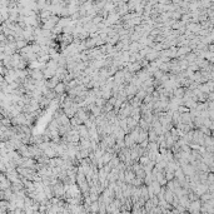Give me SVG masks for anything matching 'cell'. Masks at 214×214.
<instances>
[{
  "label": "cell",
  "mask_w": 214,
  "mask_h": 214,
  "mask_svg": "<svg viewBox=\"0 0 214 214\" xmlns=\"http://www.w3.org/2000/svg\"><path fill=\"white\" fill-rule=\"evenodd\" d=\"M128 101H129V104H130L133 108H135V107H139V105H140V103H142V100H139V99H138V98L135 96V95H134L133 98H131L130 100H128Z\"/></svg>",
  "instance_id": "cell-20"
},
{
  "label": "cell",
  "mask_w": 214,
  "mask_h": 214,
  "mask_svg": "<svg viewBox=\"0 0 214 214\" xmlns=\"http://www.w3.org/2000/svg\"><path fill=\"white\" fill-rule=\"evenodd\" d=\"M206 145H214V140L212 135H205L204 137V146Z\"/></svg>",
  "instance_id": "cell-22"
},
{
  "label": "cell",
  "mask_w": 214,
  "mask_h": 214,
  "mask_svg": "<svg viewBox=\"0 0 214 214\" xmlns=\"http://www.w3.org/2000/svg\"><path fill=\"white\" fill-rule=\"evenodd\" d=\"M115 144L119 146V148H124L125 146V143H124V139H116L115 140Z\"/></svg>",
  "instance_id": "cell-32"
},
{
  "label": "cell",
  "mask_w": 214,
  "mask_h": 214,
  "mask_svg": "<svg viewBox=\"0 0 214 214\" xmlns=\"http://www.w3.org/2000/svg\"><path fill=\"white\" fill-rule=\"evenodd\" d=\"M126 126H128V129H129V131H130L131 129H134L135 126H138V122L133 118V116H128V118H126Z\"/></svg>",
  "instance_id": "cell-7"
},
{
  "label": "cell",
  "mask_w": 214,
  "mask_h": 214,
  "mask_svg": "<svg viewBox=\"0 0 214 214\" xmlns=\"http://www.w3.org/2000/svg\"><path fill=\"white\" fill-rule=\"evenodd\" d=\"M152 49H154V50H157V51H161V50H163V44H161V43H155Z\"/></svg>",
  "instance_id": "cell-31"
},
{
  "label": "cell",
  "mask_w": 214,
  "mask_h": 214,
  "mask_svg": "<svg viewBox=\"0 0 214 214\" xmlns=\"http://www.w3.org/2000/svg\"><path fill=\"white\" fill-rule=\"evenodd\" d=\"M159 55H160V53L159 51H157V50H154V49H152L148 54L145 55V59L148 60V62H154V60H157L158 58H159Z\"/></svg>",
  "instance_id": "cell-6"
},
{
  "label": "cell",
  "mask_w": 214,
  "mask_h": 214,
  "mask_svg": "<svg viewBox=\"0 0 214 214\" xmlns=\"http://www.w3.org/2000/svg\"><path fill=\"white\" fill-rule=\"evenodd\" d=\"M165 179L167 180H172L173 178H174V173H170V172H165Z\"/></svg>",
  "instance_id": "cell-33"
},
{
  "label": "cell",
  "mask_w": 214,
  "mask_h": 214,
  "mask_svg": "<svg viewBox=\"0 0 214 214\" xmlns=\"http://www.w3.org/2000/svg\"><path fill=\"white\" fill-rule=\"evenodd\" d=\"M63 111H64V114H65L68 118H73V116L75 115V110L71 107H66V108H63Z\"/></svg>",
  "instance_id": "cell-17"
},
{
  "label": "cell",
  "mask_w": 214,
  "mask_h": 214,
  "mask_svg": "<svg viewBox=\"0 0 214 214\" xmlns=\"http://www.w3.org/2000/svg\"><path fill=\"white\" fill-rule=\"evenodd\" d=\"M77 130L79 133V137L80 138H85V139H89V130L84 124H80V125L77 126Z\"/></svg>",
  "instance_id": "cell-4"
},
{
  "label": "cell",
  "mask_w": 214,
  "mask_h": 214,
  "mask_svg": "<svg viewBox=\"0 0 214 214\" xmlns=\"http://www.w3.org/2000/svg\"><path fill=\"white\" fill-rule=\"evenodd\" d=\"M175 209H176V212H178V213H185L187 212V208H185V206H183L182 204H178L175 206Z\"/></svg>",
  "instance_id": "cell-30"
},
{
  "label": "cell",
  "mask_w": 214,
  "mask_h": 214,
  "mask_svg": "<svg viewBox=\"0 0 214 214\" xmlns=\"http://www.w3.org/2000/svg\"><path fill=\"white\" fill-rule=\"evenodd\" d=\"M30 73V78L34 79L35 81H39V80H43L44 79V75H43V71H41L40 69H38V68H35L34 70L29 71Z\"/></svg>",
  "instance_id": "cell-3"
},
{
  "label": "cell",
  "mask_w": 214,
  "mask_h": 214,
  "mask_svg": "<svg viewBox=\"0 0 214 214\" xmlns=\"http://www.w3.org/2000/svg\"><path fill=\"white\" fill-rule=\"evenodd\" d=\"M144 139H148V130L139 129V134H138V140H137V143H140L142 140H144Z\"/></svg>",
  "instance_id": "cell-16"
},
{
  "label": "cell",
  "mask_w": 214,
  "mask_h": 214,
  "mask_svg": "<svg viewBox=\"0 0 214 214\" xmlns=\"http://www.w3.org/2000/svg\"><path fill=\"white\" fill-rule=\"evenodd\" d=\"M190 200L188 199V197L185 194H183L182 197H179V204H182L183 206H185V208H188V205H189Z\"/></svg>",
  "instance_id": "cell-18"
},
{
  "label": "cell",
  "mask_w": 214,
  "mask_h": 214,
  "mask_svg": "<svg viewBox=\"0 0 214 214\" xmlns=\"http://www.w3.org/2000/svg\"><path fill=\"white\" fill-rule=\"evenodd\" d=\"M176 110H178L179 113H187V111H189L190 110V109L189 108H187L185 107V105H178V108H176Z\"/></svg>",
  "instance_id": "cell-29"
},
{
  "label": "cell",
  "mask_w": 214,
  "mask_h": 214,
  "mask_svg": "<svg viewBox=\"0 0 214 214\" xmlns=\"http://www.w3.org/2000/svg\"><path fill=\"white\" fill-rule=\"evenodd\" d=\"M199 129H200V131H202V133L204 134V135H212V130H210L208 126H205V125H202L200 128H199Z\"/></svg>",
  "instance_id": "cell-26"
},
{
  "label": "cell",
  "mask_w": 214,
  "mask_h": 214,
  "mask_svg": "<svg viewBox=\"0 0 214 214\" xmlns=\"http://www.w3.org/2000/svg\"><path fill=\"white\" fill-rule=\"evenodd\" d=\"M124 143H125V146H128V148H131V146L135 144V142L133 140V138L130 137L129 133H126L124 135Z\"/></svg>",
  "instance_id": "cell-11"
},
{
  "label": "cell",
  "mask_w": 214,
  "mask_h": 214,
  "mask_svg": "<svg viewBox=\"0 0 214 214\" xmlns=\"http://www.w3.org/2000/svg\"><path fill=\"white\" fill-rule=\"evenodd\" d=\"M51 190H53V194H54V197L62 198L63 195H64V193H65V189H64V184H63V182L58 180L56 183L51 184Z\"/></svg>",
  "instance_id": "cell-1"
},
{
  "label": "cell",
  "mask_w": 214,
  "mask_h": 214,
  "mask_svg": "<svg viewBox=\"0 0 214 214\" xmlns=\"http://www.w3.org/2000/svg\"><path fill=\"white\" fill-rule=\"evenodd\" d=\"M146 95V93H145V90L144 89H138L137 90V93H135V96L138 98L139 100H143L144 99V96Z\"/></svg>",
  "instance_id": "cell-21"
},
{
  "label": "cell",
  "mask_w": 214,
  "mask_h": 214,
  "mask_svg": "<svg viewBox=\"0 0 214 214\" xmlns=\"http://www.w3.org/2000/svg\"><path fill=\"white\" fill-rule=\"evenodd\" d=\"M197 101H206V93H199L197 95Z\"/></svg>",
  "instance_id": "cell-27"
},
{
  "label": "cell",
  "mask_w": 214,
  "mask_h": 214,
  "mask_svg": "<svg viewBox=\"0 0 214 214\" xmlns=\"http://www.w3.org/2000/svg\"><path fill=\"white\" fill-rule=\"evenodd\" d=\"M150 185H152V188H153V190H154V194H158L160 191V188H161V185L159 183H158V180H153L152 183H150Z\"/></svg>",
  "instance_id": "cell-19"
},
{
  "label": "cell",
  "mask_w": 214,
  "mask_h": 214,
  "mask_svg": "<svg viewBox=\"0 0 214 214\" xmlns=\"http://www.w3.org/2000/svg\"><path fill=\"white\" fill-rule=\"evenodd\" d=\"M98 205H99V210H98V213H100V214L107 213V204H105V203H100V204H98Z\"/></svg>",
  "instance_id": "cell-28"
},
{
  "label": "cell",
  "mask_w": 214,
  "mask_h": 214,
  "mask_svg": "<svg viewBox=\"0 0 214 214\" xmlns=\"http://www.w3.org/2000/svg\"><path fill=\"white\" fill-rule=\"evenodd\" d=\"M200 205H202L200 199L191 200L189 203V205H188V208H187V212H189L191 214H200Z\"/></svg>",
  "instance_id": "cell-2"
},
{
  "label": "cell",
  "mask_w": 214,
  "mask_h": 214,
  "mask_svg": "<svg viewBox=\"0 0 214 214\" xmlns=\"http://www.w3.org/2000/svg\"><path fill=\"white\" fill-rule=\"evenodd\" d=\"M138 161H139V163H140V165H142V167H144L145 164H148L149 158L146 157V155H140V157H139V159H138Z\"/></svg>",
  "instance_id": "cell-23"
},
{
  "label": "cell",
  "mask_w": 214,
  "mask_h": 214,
  "mask_svg": "<svg viewBox=\"0 0 214 214\" xmlns=\"http://www.w3.org/2000/svg\"><path fill=\"white\" fill-rule=\"evenodd\" d=\"M44 154H45V155H46L48 158H54V157H58V154H56L55 149H53L50 145H49L48 148H45V149H44Z\"/></svg>",
  "instance_id": "cell-12"
},
{
  "label": "cell",
  "mask_w": 214,
  "mask_h": 214,
  "mask_svg": "<svg viewBox=\"0 0 214 214\" xmlns=\"http://www.w3.org/2000/svg\"><path fill=\"white\" fill-rule=\"evenodd\" d=\"M43 75H44V79H50L53 75H55V70L51 69V68H45L43 70Z\"/></svg>",
  "instance_id": "cell-14"
},
{
  "label": "cell",
  "mask_w": 214,
  "mask_h": 214,
  "mask_svg": "<svg viewBox=\"0 0 214 214\" xmlns=\"http://www.w3.org/2000/svg\"><path fill=\"white\" fill-rule=\"evenodd\" d=\"M191 122V116L189 114V111L187 113H180V123H184V124H189Z\"/></svg>",
  "instance_id": "cell-9"
},
{
  "label": "cell",
  "mask_w": 214,
  "mask_h": 214,
  "mask_svg": "<svg viewBox=\"0 0 214 214\" xmlns=\"http://www.w3.org/2000/svg\"><path fill=\"white\" fill-rule=\"evenodd\" d=\"M138 126L140 128V129H144V130H148L150 128V123H148L146 120H144L143 118H140L138 120Z\"/></svg>",
  "instance_id": "cell-15"
},
{
  "label": "cell",
  "mask_w": 214,
  "mask_h": 214,
  "mask_svg": "<svg viewBox=\"0 0 214 214\" xmlns=\"http://www.w3.org/2000/svg\"><path fill=\"white\" fill-rule=\"evenodd\" d=\"M135 173V176L137 178H140V179H144V176H145V172H144V169L140 168V169H138L137 172H134Z\"/></svg>",
  "instance_id": "cell-24"
},
{
  "label": "cell",
  "mask_w": 214,
  "mask_h": 214,
  "mask_svg": "<svg viewBox=\"0 0 214 214\" xmlns=\"http://www.w3.org/2000/svg\"><path fill=\"white\" fill-rule=\"evenodd\" d=\"M54 92H55L56 94H63V93H65V83H64V81H59L58 84L54 86Z\"/></svg>",
  "instance_id": "cell-8"
},
{
  "label": "cell",
  "mask_w": 214,
  "mask_h": 214,
  "mask_svg": "<svg viewBox=\"0 0 214 214\" xmlns=\"http://www.w3.org/2000/svg\"><path fill=\"white\" fill-rule=\"evenodd\" d=\"M131 185H134V187H140L142 184H143V179H140V178H137V176H135V178L131 180Z\"/></svg>",
  "instance_id": "cell-25"
},
{
  "label": "cell",
  "mask_w": 214,
  "mask_h": 214,
  "mask_svg": "<svg viewBox=\"0 0 214 214\" xmlns=\"http://www.w3.org/2000/svg\"><path fill=\"white\" fill-rule=\"evenodd\" d=\"M205 83H206V85H208L209 90H213V85H214V80H213V79H212V80H206Z\"/></svg>",
  "instance_id": "cell-34"
},
{
  "label": "cell",
  "mask_w": 214,
  "mask_h": 214,
  "mask_svg": "<svg viewBox=\"0 0 214 214\" xmlns=\"http://www.w3.org/2000/svg\"><path fill=\"white\" fill-rule=\"evenodd\" d=\"M113 78H114V83L115 84H122L125 80H124V71L123 70H116L115 74L113 75Z\"/></svg>",
  "instance_id": "cell-5"
},
{
  "label": "cell",
  "mask_w": 214,
  "mask_h": 214,
  "mask_svg": "<svg viewBox=\"0 0 214 214\" xmlns=\"http://www.w3.org/2000/svg\"><path fill=\"white\" fill-rule=\"evenodd\" d=\"M140 198H143L144 200L149 199V194H148V187L145 185L144 183L140 185Z\"/></svg>",
  "instance_id": "cell-10"
},
{
  "label": "cell",
  "mask_w": 214,
  "mask_h": 214,
  "mask_svg": "<svg viewBox=\"0 0 214 214\" xmlns=\"http://www.w3.org/2000/svg\"><path fill=\"white\" fill-rule=\"evenodd\" d=\"M197 104H198L197 100H194V99H191V98H189V99H187L185 101H184L183 105H185V107L189 108V109H195V108H197Z\"/></svg>",
  "instance_id": "cell-13"
}]
</instances>
